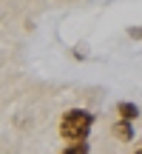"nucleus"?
Segmentation results:
<instances>
[{
  "mask_svg": "<svg viewBox=\"0 0 142 154\" xmlns=\"http://www.w3.org/2000/svg\"><path fill=\"white\" fill-rule=\"evenodd\" d=\"M94 120H97V117L88 109H68L66 114H63V120H60V137L68 140V143H82V140H88V134H91Z\"/></svg>",
  "mask_w": 142,
  "mask_h": 154,
  "instance_id": "obj_1",
  "label": "nucleus"
},
{
  "mask_svg": "<svg viewBox=\"0 0 142 154\" xmlns=\"http://www.w3.org/2000/svg\"><path fill=\"white\" fill-rule=\"evenodd\" d=\"M111 134H114L120 143H131V140H137V131H134V123L128 120H117L114 126H111Z\"/></svg>",
  "mask_w": 142,
  "mask_h": 154,
  "instance_id": "obj_2",
  "label": "nucleus"
},
{
  "mask_svg": "<svg viewBox=\"0 0 142 154\" xmlns=\"http://www.w3.org/2000/svg\"><path fill=\"white\" fill-rule=\"evenodd\" d=\"M117 114H120V120L134 123V120L142 114V111H139V106H137V103H131V100H120V103H117Z\"/></svg>",
  "mask_w": 142,
  "mask_h": 154,
  "instance_id": "obj_3",
  "label": "nucleus"
},
{
  "mask_svg": "<svg viewBox=\"0 0 142 154\" xmlns=\"http://www.w3.org/2000/svg\"><path fill=\"white\" fill-rule=\"evenodd\" d=\"M60 154H91V146H88V140H82V143H68Z\"/></svg>",
  "mask_w": 142,
  "mask_h": 154,
  "instance_id": "obj_4",
  "label": "nucleus"
},
{
  "mask_svg": "<svg viewBox=\"0 0 142 154\" xmlns=\"http://www.w3.org/2000/svg\"><path fill=\"white\" fill-rule=\"evenodd\" d=\"M128 37H131V40H142V26H128Z\"/></svg>",
  "mask_w": 142,
  "mask_h": 154,
  "instance_id": "obj_5",
  "label": "nucleus"
},
{
  "mask_svg": "<svg viewBox=\"0 0 142 154\" xmlns=\"http://www.w3.org/2000/svg\"><path fill=\"white\" fill-rule=\"evenodd\" d=\"M134 154H142V143H139V149H137V151H134Z\"/></svg>",
  "mask_w": 142,
  "mask_h": 154,
  "instance_id": "obj_6",
  "label": "nucleus"
}]
</instances>
